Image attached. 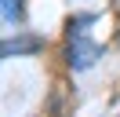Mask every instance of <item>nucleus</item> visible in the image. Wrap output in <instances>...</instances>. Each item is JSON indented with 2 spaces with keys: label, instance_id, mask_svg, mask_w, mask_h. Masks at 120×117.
I'll return each instance as SVG.
<instances>
[{
  "label": "nucleus",
  "instance_id": "obj_3",
  "mask_svg": "<svg viewBox=\"0 0 120 117\" xmlns=\"http://www.w3.org/2000/svg\"><path fill=\"white\" fill-rule=\"evenodd\" d=\"M18 15H22V4H18V0H4V18H18Z\"/></svg>",
  "mask_w": 120,
  "mask_h": 117
},
{
  "label": "nucleus",
  "instance_id": "obj_1",
  "mask_svg": "<svg viewBox=\"0 0 120 117\" xmlns=\"http://www.w3.org/2000/svg\"><path fill=\"white\" fill-rule=\"evenodd\" d=\"M87 22H91V15H87V18L69 22V48H66V58H69V66H73V70H87V66L102 55V48H98V44H91L87 33H84V26H87Z\"/></svg>",
  "mask_w": 120,
  "mask_h": 117
},
{
  "label": "nucleus",
  "instance_id": "obj_2",
  "mask_svg": "<svg viewBox=\"0 0 120 117\" xmlns=\"http://www.w3.org/2000/svg\"><path fill=\"white\" fill-rule=\"evenodd\" d=\"M40 40L29 37V40H4V55H22V51H37Z\"/></svg>",
  "mask_w": 120,
  "mask_h": 117
}]
</instances>
